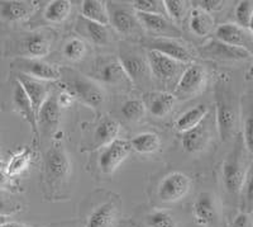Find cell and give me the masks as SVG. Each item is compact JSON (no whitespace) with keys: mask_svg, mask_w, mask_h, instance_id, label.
Instances as JSON below:
<instances>
[{"mask_svg":"<svg viewBox=\"0 0 253 227\" xmlns=\"http://www.w3.org/2000/svg\"><path fill=\"white\" fill-rule=\"evenodd\" d=\"M70 170V158L65 149L60 144L53 145L47 151L44 159V181L49 198L58 199L65 197L62 189H65L69 183Z\"/></svg>","mask_w":253,"mask_h":227,"instance_id":"cell-1","label":"cell"},{"mask_svg":"<svg viewBox=\"0 0 253 227\" xmlns=\"http://www.w3.org/2000/svg\"><path fill=\"white\" fill-rule=\"evenodd\" d=\"M215 119L221 141L233 137L239 122V103L233 90L224 84L215 88Z\"/></svg>","mask_w":253,"mask_h":227,"instance_id":"cell-2","label":"cell"},{"mask_svg":"<svg viewBox=\"0 0 253 227\" xmlns=\"http://www.w3.org/2000/svg\"><path fill=\"white\" fill-rule=\"evenodd\" d=\"M61 79L66 85L65 89L86 106L98 110L105 102L103 88L96 81L84 76L80 72L72 69H61Z\"/></svg>","mask_w":253,"mask_h":227,"instance_id":"cell-3","label":"cell"},{"mask_svg":"<svg viewBox=\"0 0 253 227\" xmlns=\"http://www.w3.org/2000/svg\"><path fill=\"white\" fill-rule=\"evenodd\" d=\"M247 168L245 164L243 141L238 140L234 149L221 165V181L227 194L233 199L239 201L242 185L246 178Z\"/></svg>","mask_w":253,"mask_h":227,"instance_id":"cell-4","label":"cell"},{"mask_svg":"<svg viewBox=\"0 0 253 227\" xmlns=\"http://www.w3.org/2000/svg\"><path fill=\"white\" fill-rule=\"evenodd\" d=\"M193 219L198 227H218L221 221V204L211 192H202L193 203Z\"/></svg>","mask_w":253,"mask_h":227,"instance_id":"cell-5","label":"cell"},{"mask_svg":"<svg viewBox=\"0 0 253 227\" xmlns=\"http://www.w3.org/2000/svg\"><path fill=\"white\" fill-rule=\"evenodd\" d=\"M122 204L118 197L92 204L84 217V227H115L121 217Z\"/></svg>","mask_w":253,"mask_h":227,"instance_id":"cell-6","label":"cell"},{"mask_svg":"<svg viewBox=\"0 0 253 227\" xmlns=\"http://www.w3.org/2000/svg\"><path fill=\"white\" fill-rule=\"evenodd\" d=\"M191 189V178L181 171L167 174L157 187V198L161 203L171 204L181 201Z\"/></svg>","mask_w":253,"mask_h":227,"instance_id":"cell-7","label":"cell"},{"mask_svg":"<svg viewBox=\"0 0 253 227\" xmlns=\"http://www.w3.org/2000/svg\"><path fill=\"white\" fill-rule=\"evenodd\" d=\"M205 84H207L205 69L200 65L193 63L184 70L177 80L173 97L181 101L194 98L199 93H202V90L205 88Z\"/></svg>","mask_w":253,"mask_h":227,"instance_id":"cell-8","label":"cell"},{"mask_svg":"<svg viewBox=\"0 0 253 227\" xmlns=\"http://www.w3.org/2000/svg\"><path fill=\"white\" fill-rule=\"evenodd\" d=\"M147 61L150 65L151 74L162 84H171L176 79H180L186 69L184 63L151 50L147 52Z\"/></svg>","mask_w":253,"mask_h":227,"instance_id":"cell-9","label":"cell"},{"mask_svg":"<svg viewBox=\"0 0 253 227\" xmlns=\"http://www.w3.org/2000/svg\"><path fill=\"white\" fill-rule=\"evenodd\" d=\"M119 61L129 78L130 83L142 85L148 80L150 76V65L146 56L134 49H122L119 54Z\"/></svg>","mask_w":253,"mask_h":227,"instance_id":"cell-10","label":"cell"},{"mask_svg":"<svg viewBox=\"0 0 253 227\" xmlns=\"http://www.w3.org/2000/svg\"><path fill=\"white\" fill-rule=\"evenodd\" d=\"M132 147L129 141L117 138L109 145L104 147L99 156V169L105 175H112L115 170L118 169L124 160L129 156Z\"/></svg>","mask_w":253,"mask_h":227,"instance_id":"cell-11","label":"cell"},{"mask_svg":"<svg viewBox=\"0 0 253 227\" xmlns=\"http://www.w3.org/2000/svg\"><path fill=\"white\" fill-rule=\"evenodd\" d=\"M15 67L19 70V74H23L29 78L42 81H53L61 79V69L51 63L46 62L42 58L19 57L14 62Z\"/></svg>","mask_w":253,"mask_h":227,"instance_id":"cell-12","label":"cell"},{"mask_svg":"<svg viewBox=\"0 0 253 227\" xmlns=\"http://www.w3.org/2000/svg\"><path fill=\"white\" fill-rule=\"evenodd\" d=\"M143 46L151 51H157L167 57L173 58L181 63H189L193 61V55L191 52L181 45L177 41L172 38H164V37H152L146 38L143 41Z\"/></svg>","mask_w":253,"mask_h":227,"instance_id":"cell-13","label":"cell"},{"mask_svg":"<svg viewBox=\"0 0 253 227\" xmlns=\"http://www.w3.org/2000/svg\"><path fill=\"white\" fill-rule=\"evenodd\" d=\"M108 13H109V23L119 35L134 36L135 33L141 32L142 27L137 19V14L133 12V8L112 5L108 6Z\"/></svg>","mask_w":253,"mask_h":227,"instance_id":"cell-14","label":"cell"},{"mask_svg":"<svg viewBox=\"0 0 253 227\" xmlns=\"http://www.w3.org/2000/svg\"><path fill=\"white\" fill-rule=\"evenodd\" d=\"M200 52L204 57L213 58L216 61H224V62L245 61L252 56V52L248 51V50L229 46V45H225L218 40L210 41L208 45H205L200 50Z\"/></svg>","mask_w":253,"mask_h":227,"instance_id":"cell-15","label":"cell"},{"mask_svg":"<svg viewBox=\"0 0 253 227\" xmlns=\"http://www.w3.org/2000/svg\"><path fill=\"white\" fill-rule=\"evenodd\" d=\"M211 119L207 115L202 123L182 133L181 144L185 151L189 154H198L203 151L211 140Z\"/></svg>","mask_w":253,"mask_h":227,"instance_id":"cell-16","label":"cell"},{"mask_svg":"<svg viewBox=\"0 0 253 227\" xmlns=\"http://www.w3.org/2000/svg\"><path fill=\"white\" fill-rule=\"evenodd\" d=\"M96 78L110 86H124L130 83L119 58L104 57L96 65Z\"/></svg>","mask_w":253,"mask_h":227,"instance_id":"cell-17","label":"cell"},{"mask_svg":"<svg viewBox=\"0 0 253 227\" xmlns=\"http://www.w3.org/2000/svg\"><path fill=\"white\" fill-rule=\"evenodd\" d=\"M141 27L156 36L164 38H176L181 36V31L165 15L146 14V13H135Z\"/></svg>","mask_w":253,"mask_h":227,"instance_id":"cell-18","label":"cell"},{"mask_svg":"<svg viewBox=\"0 0 253 227\" xmlns=\"http://www.w3.org/2000/svg\"><path fill=\"white\" fill-rule=\"evenodd\" d=\"M215 40L233 47H241L250 51L253 46V36L248 29L236 23H223L215 29Z\"/></svg>","mask_w":253,"mask_h":227,"instance_id":"cell-19","label":"cell"},{"mask_svg":"<svg viewBox=\"0 0 253 227\" xmlns=\"http://www.w3.org/2000/svg\"><path fill=\"white\" fill-rule=\"evenodd\" d=\"M52 46V35L46 31L29 33L20 42L23 57L42 58L49 54Z\"/></svg>","mask_w":253,"mask_h":227,"instance_id":"cell-20","label":"cell"},{"mask_svg":"<svg viewBox=\"0 0 253 227\" xmlns=\"http://www.w3.org/2000/svg\"><path fill=\"white\" fill-rule=\"evenodd\" d=\"M17 81L23 86L24 92L28 95L29 101H31L33 111H35L36 115H38L41 107L43 106L44 102L49 97V90L44 81L37 80V79L29 78L27 75L18 74Z\"/></svg>","mask_w":253,"mask_h":227,"instance_id":"cell-21","label":"cell"},{"mask_svg":"<svg viewBox=\"0 0 253 227\" xmlns=\"http://www.w3.org/2000/svg\"><path fill=\"white\" fill-rule=\"evenodd\" d=\"M121 124L117 119L112 117L101 118L98 124L95 126L94 132H92V146L105 147L118 138Z\"/></svg>","mask_w":253,"mask_h":227,"instance_id":"cell-22","label":"cell"},{"mask_svg":"<svg viewBox=\"0 0 253 227\" xmlns=\"http://www.w3.org/2000/svg\"><path fill=\"white\" fill-rule=\"evenodd\" d=\"M147 103H144L146 110H148L151 115L156 118H165L172 112L175 107L176 98L173 94L167 92H155L147 94Z\"/></svg>","mask_w":253,"mask_h":227,"instance_id":"cell-23","label":"cell"},{"mask_svg":"<svg viewBox=\"0 0 253 227\" xmlns=\"http://www.w3.org/2000/svg\"><path fill=\"white\" fill-rule=\"evenodd\" d=\"M61 108L57 103V95L49 94L43 106L41 107L37 115L38 127L43 129L44 132L53 131L60 123Z\"/></svg>","mask_w":253,"mask_h":227,"instance_id":"cell-24","label":"cell"},{"mask_svg":"<svg viewBox=\"0 0 253 227\" xmlns=\"http://www.w3.org/2000/svg\"><path fill=\"white\" fill-rule=\"evenodd\" d=\"M76 31H78L84 38L89 40L90 42L96 45V46H105V45H108L110 41V35L107 26L95 23V22L87 20L83 17H80L78 19Z\"/></svg>","mask_w":253,"mask_h":227,"instance_id":"cell-25","label":"cell"},{"mask_svg":"<svg viewBox=\"0 0 253 227\" xmlns=\"http://www.w3.org/2000/svg\"><path fill=\"white\" fill-rule=\"evenodd\" d=\"M13 103H14L17 112L24 118V121L28 122L32 127V131L36 136H38V123H37V115H36L33 107H32L31 101H29L28 95L24 92L23 86L20 85L18 81H15L14 88H13Z\"/></svg>","mask_w":253,"mask_h":227,"instance_id":"cell-26","label":"cell"},{"mask_svg":"<svg viewBox=\"0 0 253 227\" xmlns=\"http://www.w3.org/2000/svg\"><path fill=\"white\" fill-rule=\"evenodd\" d=\"M208 114H209V108L205 104H199V106L193 107L191 110L182 113L176 119L175 129L181 133L187 132V131L198 126L199 123H202V121Z\"/></svg>","mask_w":253,"mask_h":227,"instance_id":"cell-27","label":"cell"},{"mask_svg":"<svg viewBox=\"0 0 253 227\" xmlns=\"http://www.w3.org/2000/svg\"><path fill=\"white\" fill-rule=\"evenodd\" d=\"M189 26L191 32L198 37H207L214 29V19L211 14L202 9L193 8L190 10Z\"/></svg>","mask_w":253,"mask_h":227,"instance_id":"cell-28","label":"cell"},{"mask_svg":"<svg viewBox=\"0 0 253 227\" xmlns=\"http://www.w3.org/2000/svg\"><path fill=\"white\" fill-rule=\"evenodd\" d=\"M81 17L103 26L109 23L108 6L100 0H84L81 3Z\"/></svg>","mask_w":253,"mask_h":227,"instance_id":"cell-29","label":"cell"},{"mask_svg":"<svg viewBox=\"0 0 253 227\" xmlns=\"http://www.w3.org/2000/svg\"><path fill=\"white\" fill-rule=\"evenodd\" d=\"M33 5L29 1H5L0 6V15L8 22H19L29 17Z\"/></svg>","mask_w":253,"mask_h":227,"instance_id":"cell-30","label":"cell"},{"mask_svg":"<svg viewBox=\"0 0 253 227\" xmlns=\"http://www.w3.org/2000/svg\"><path fill=\"white\" fill-rule=\"evenodd\" d=\"M243 107V144L253 155V94L247 95L242 103Z\"/></svg>","mask_w":253,"mask_h":227,"instance_id":"cell-31","label":"cell"},{"mask_svg":"<svg viewBox=\"0 0 253 227\" xmlns=\"http://www.w3.org/2000/svg\"><path fill=\"white\" fill-rule=\"evenodd\" d=\"M129 144L132 150L138 154H152L161 147V138L153 132H143L134 136Z\"/></svg>","mask_w":253,"mask_h":227,"instance_id":"cell-32","label":"cell"},{"mask_svg":"<svg viewBox=\"0 0 253 227\" xmlns=\"http://www.w3.org/2000/svg\"><path fill=\"white\" fill-rule=\"evenodd\" d=\"M71 1L69 0H53L46 6L44 18L49 23H62L71 13Z\"/></svg>","mask_w":253,"mask_h":227,"instance_id":"cell-33","label":"cell"},{"mask_svg":"<svg viewBox=\"0 0 253 227\" xmlns=\"http://www.w3.org/2000/svg\"><path fill=\"white\" fill-rule=\"evenodd\" d=\"M32 155L33 154H32V150L29 147H23L22 150H19L9 161L8 167H6V174L9 176H15L26 171L31 164Z\"/></svg>","mask_w":253,"mask_h":227,"instance_id":"cell-34","label":"cell"},{"mask_svg":"<svg viewBox=\"0 0 253 227\" xmlns=\"http://www.w3.org/2000/svg\"><path fill=\"white\" fill-rule=\"evenodd\" d=\"M239 203L243 212L253 213V161L250 168H247L246 178L242 185Z\"/></svg>","mask_w":253,"mask_h":227,"instance_id":"cell-35","label":"cell"},{"mask_svg":"<svg viewBox=\"0 0 253 227\" xmlns=\"http://www.w3.org/2000/svg\"><path fill=\"white\" fill-rule=\"evenodd\" d=\"M147 227H177V221L167 210H153L146 215Z\"/></svg>","mask_w":253,"mask_h":227,"instance_id":"cell-36","label":"cell"},{"mask_svg":"<svg viewBox=\"0 0 253 227\" xmlns=\"http://www.w3.org/2000/svg\"><path fill=\"white\" fill-rule=\"evenodd\" d=\"M23 208L19 199L12 193L0 188V217H10L15 213L20 212Z\"/></svg>","mask_w":253,"mask_h":227,"instance_id":"cell-37","label":"cell"},{"mask_svg":"<svg viewBox=\"0 0 253 227\" xmlns=\"http://www.w3.org/2000/svg\"><path fill=\"white\" fill-rule=\"evenodd\" d=\"M146 106L141 99H128L122 104L121 113L126 119L130 122H138L146 114Z\"/></svg>","mask_w":253,"mask_h":227,"instance_id":"cell-38","label":"cell"},{"mask_svg":"<svg viewBox=\"0 0 253 227\" xmlns=\"http://www.w3.org/2000/svg\"><path fill=\"white\" fill-rule=\"evenodd\" d=\"M86 45L84 42L83 40L78 37L70 38L66 43H65V46H63V55L67 60L70 61H81L85 55H86Z\"/></svg>","mask_w":253,"mask_h":227,"instance_id":"cell-39","label":"cell"},{"mask_svg":"<svg viewBox=\"0 0 253 227\" xmlns=\"http://www.w3.org/2000/svg\"><path fill=\"white\" fill-rule=\"evenodd\" d=\"M132 8L135 13H146V14H166V9L162 0H135L132 3Z\"/></svg>","mask_w":253,"mask_h":227,"instance_id":"cell-40","label":"cell"},{"mask_svg":"<svg viewBox=\"0 0 253 227\" xmlns=\"http://www.w3.org/2000/svg\"><path fill=\"white\" fill-rule=\"evenodd\" d=\"M252 14H253V0H242V1H239L236 6V10H234L236 24H238V26L242 27V28L248 29Z\"/></svg>","mask_w":253,"mask_h":227,"instance_id":"cell-41","label":"cell"},{"mask_svg":"<svg viewBox=\"0 0 253 227\" xmlns=\"http://www.w3.org/2000/svg\"><path fill=\"white\" fill-rule=\"evenodd\" d=\"M164 4L167 18L175 22H181L189 9V5H187L189 3L184 0H165Z\"/></svg>","mask_w":253,"mask_h":227,"instance_id":"cell-42","label":"cell"},{"mask_svg":"<svg viewBox=\"0 0 253 227\" xmlns=\"http://www.w3.org/2000/svg\"><path fill=\"white\" fill-rule=\"evenodd\" d=\"M224 6V1L221 0H200V1H196V8L202 9L207 13L211 12H218L220 9H223Z\"/></svg>","mask_w":253,"mask_h":227,"instance_id":"cell-43","label":"cell"},{"mask_svg":"<svg viewBox=\"0 0 253 227\" xmlns=\"http://www.w3.org/2000/svg\"><path fill=\"white\" fill-rule=\"evenodd\" d=\"M230 227H253L252 213L243 212V211L237 213L234 219L232 220Z\"/></svg>","mask_w":253,"mask_h":227,"instance_id":"cell-44","label":"cell"},{"mask_svg":"<svg viewBox=\"0 0 253 227\" xmlns=\"http://www.w3.org/2000/svg\"><path fill=\"white\" fill-rule=\"evenodd\" d=\"M75 102V97L71 94L70 92H67L66 89L61 90L60 94L57 95V103L60 106V108H69L72 106V103Z\"/></svg>","mask_w":253,"mask_h":227,"instance_id":"cell-45","label":"cell"},{"mask_svg":"<svg viewBox=\"0 0 253 227\" xmlns=\"http://www.w3.org/2000/svg\"><path fill=\"white\" fill-rule=\"evenodd\" d=\"M0 227H32V226H28V225H24V224H19V222L6 221L4 222V224L0 225Z\"/></svg>","mask_w":253,"mask_h":227,"instance_id":"cell-46","label":"cell"},{"mask_svg":"<svg viewBox=\"0 0 253 227\" xmlns=\"http://www.w3.org/2000/svg\"><path fill=\"white\" fill-rule=\"evenodd\" d=\"M248 31L252 33L253 36V14H252V18H251V22H250V27H248Z\"/></svg>","mask_w":253,"mask_h":227,"instance_id":"cell-47","label":"cell"},{"mask_svg":"<svg viewBox=\"0 0 253 227\" xmlns=\"http://www.w3.org/2000/svg\"><path fill=\"white\" fill-rule=\"evenodd\" d=\"M247 76H248V79H251L253 76V66H251V69H250V71H248Z\"/></svg>","mask_w":253,"mask_h":227,"instance_id":"cell-48","label":"cell"},{"mask_svg":"<svg viewBox=\"0 0 253 227\" xmlns=\"http://www.w3.org/2000/svg\"><path fill=\"white\" fill-rule=\"evenodd\" d=\"M8 221V219H5V217H0V225L4 224V222Z\"/></svg>","mask_w":253,"mask_h":227,"instance_id":"cell-49","label":"cell"}]
</instances>
